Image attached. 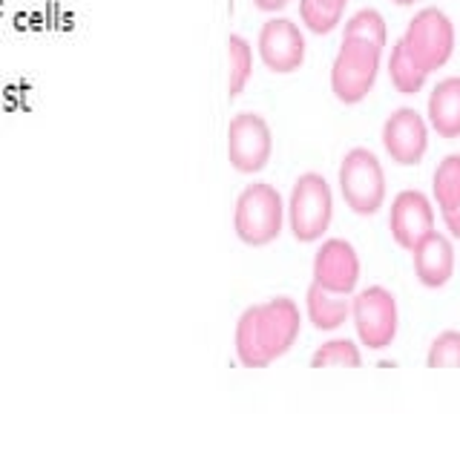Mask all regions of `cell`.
<instances>
[{
    "label": "cell",
    "mask_w": 460,
    "mask_h": 460,
    "mask_svg": "<svg viewBox=\"0 0 460 460\" xmlns=\"http://www.w3.org/2000/svg\"><path fill=\"white\" fill-rule=\"evenodd\" d=\"M299 337V308L294 299L277 296L244 308L236 323V354L244 368H265L291 351Z\"/></svg>",
    "instance_id": "cell-1"
},
{
    "label": "cell",
    "mask_w": 460,
    "mask_h": 460,
    "mask_svg": "<svg viewBox=\"0 0 460 460\" xmlns=\"http://www.w3.org/2000/svg\"><path fill=\"white\" fill-rule=\"evenodd\" d=\"M282 216H285V205L277 187L265 181L248 184L236 199V213H234L236 236L244 244H251V248L270 244L282 234Z\"/></svg>",
    "instance_id": "cell-2"
},
{
    "label": "cell",
    "mask_w": 460,
    "mask_h": 460,
    "mask_svg": "<svg viewBox=\"0 0 460 460\" xmlns=\"http://www.w3.org/2000/svg\"><path fill=\"white\" fill-rule=\"evenodd\" d=\"M380 52L383 49L371 40L342 38V47L331 66V90L342 104H359L371 93L380 69Z\"/></svg>",
    "instance_id": "cell-3"
},
{
    "label": "cell",
    "mask_w": 460,
    "mask_h": 460,
    "mask_svg": "<svg viewBox=\"0 0 460 460\" xmlns=\"http://www.w3.org/2000/svg\"><path fill=\"white\" fill-rule=\"evenodd\" d=\"M402 49L411 58V61L420 66L426 75L429 72L440 69L455 52V26L446 18V12L429 6L420 9L411 18L406 35L400 38Z\"/></svg>",
    "instance_id": "cell-4"
},
{
    "label": "cell",
    "mask_w": 460,
    "mask_h": 460,
    "mask_svg": "<svg viewBox=\"0 0 460 460\" xmlns=\"http://www.w3.org/2000/svg\"><path fill=\"white\" fill-rule=\"evenodd\" d=\"M334 216V196L320 172H302L296 179L291 201H288V222H291L296 242H316Z\"/></svg>",
    "instance_id": "cell-5"
},
{
    "label": "cell",
    "mask_w": 460,
    "mask_h": 460,
    "mask_svg": "<svg viewBox=\"0 0 460 460\" xmlns=\"http://www.w3.org/2000/svg\"><path fill=\"white\" fill-rule=\"evenodd\" d=\"M340 193L354 213L374 216L385 199V176L377 155L366 147H354L345 153L340 164Z\"/></svg>",
    "instance_id": "cell-6"
},
{
    "label": "cell",
    "mask_w": 460,
    "mask_h": 460,
    "mask_svg": "<svg viewBox=\"0 0 460 460\" xmlns=\"http://www.w3.org/2000/svg\"><path fill=\"white\" fill-rule=\"evenodd\" d=\"M351 316L357 325V334L363 345L380 351L385 345H392L397 334V299L385 291V288L374 285L359 291L351 299Z\"/></svg>",
    "instance_id": "cell-7"
},
{
    "label": "cell",
    "mask_w": 460,
    "mask_h": 460,
    "mask_svg": "<svg viewBox=\"0 0 460 460\" xmlns=\"http://www.w3.org/2000/svg\"><path fill=\"white\" fill-rule=\"evenodd\" d=\"M273 136L262 115L239 112L227 127V162L239 172H259L270 162Z\"/></svg>",
    "instance_id": "cell-8"
},
{
    "label": "cell",
    "mask_w": 460,
    "mask_h": 460,
    "mask_svg": "<svg viewBox=\"0 0 460 460\" xmlns=\"http://www.w3.org/2000/svg\"><path fill=\"white\" fill-rule=\"evenodd\" d=\"M383 147L400 167L420 164L429 147V129L423 115L411 107H400L383 124Z\"/></svg>",
    "instance_id": "cell-9"
},
{
    "label": "cell",
    "mask_w": 460,
    "mask_h": 460,
    "mask_svg": "<svg viewBox=\"0 0 460 460\" xmlns=\"http://www.w3.org/2000/svg\"><path fill=\"white\" fill-rule=\"evenodd\" d=\"M259 58L277 75L296 72L305 61V38H302L299 26L288 18L268 21L259 32Z\"/></svg>",
    "instance_id": "cell-10"
},
{
    "label": "cell",
    "mask_w": 460,
    "mask_h": 460,
    "mask_svg": "<svg viewBox=\"0 0 460 460\" xmlns=\"http://www.w3.org/2000/svg\"><path fill=\"white\" fill-rule=\"evenodd\" d=\"M359 279L357 251L345 239H328L314 256V282L331 294L349 296Z\"/></svg>",
    "instance_id": "cell-11"
},
{
    "label": "cell",
    "mask_w": 460,
    "mask_h": 460,
    "mask_svg": "<svg viewBox=\"0 0 460 460\" xmlns=\"http://www.w3.org/2000/svg\"><path fill=\"white\" fill-rule=\"evenodd\" d=\"M388 227L400 248L414 251L429 234H435V210L420 190H402L388 216Z\"/></svg>",
    "instance_id": "cell-12"
},
{
    "label": "cell",
    "mask_w": 460,
    "mask_h": 460,
    "mask_svg": "<svg viewBox=\"0 0 460 460\" xmlns=\"http://www.w3.org/2000/svg\"><path fill=\"white\" fill-rule=\"evenodd\" d=\"M414 256V273L420 285L426 288H443L449 282L455 270V251L452 242L440 234H429L417 248L411 251Z\"/></svg>",
    "instance_id": "cell-13"
},
{
    "label": "cell",
    "mask_w": 460,
    "mask_h": 460,
    "mask_svg": "<svg viewBox=\"0 0 460 460\" xmlns=\"http://www.w3.org/2000/svg\"><path fill=\"white\" fill-rule=\"evenodd\" d=\"M429 124L440 138L460 136V78H443L429 95Z\"/></svg>",
    "instance_id": "cell-14"
},
{
    "label": "cell",
    "mask_w": 460,
    "mask_h": 460,
    "mask_svg": "<svg viewBox=\"0 0 460 460\" xmlns=\"http://www.w3.org/2000/svg\"><path fill=\"white\" fill-rule=\"evenodd\" d=\"M308 316L311 323L320 331H334L345 323V316L351 314V299H345V294H331L320 285L308 288Z\"/></svg>",
    "instance_id": "cell-15"
},
{
    "label": "cell",
    "mask_w": 460,
    "mask_h": 460,
    "mask_svg": "<svg viewBox=\"0 0 460 460\" xmlns=\"http://www.w3.org/2000/svg\"><path fill=\"white\" fill-rule=\"evenodd\" d=\"M227 95L239 98V93L244 90V84L251 81V69H253V52L251 43L242 35H230L227 38Z\"/></svg>",
    "instance_id": "cell-16"
},
{
    "label": "cell",
    "mask_w": 460,
    "mask_h": 460,
    "mask_svg": "<svg viewBox=\"0 0 460 460\" xmlns=\"http://www.w3.org/2000/svg\"><path fill=\"white\" fill-rule=\"evenodd\" d=\"M349 0H299V14L311 32L328 35L342 21V12Z\"/></svg>",
    "instance_id": "cell-17"
},
{
    "label": "cell",
    "mask_w": 460,
    "mask_h": 460,
    "mask_svg": "<svg viewBox=\"0 0 460 460\" xmlns=\"http://www.w3.org/2000/svg\"><path fill=\"white\" fill-rule=\"evenodd\" d=\"M388 75H392V84L397 86V93H402V95L420 93L426 78H429L426 72L406 55V49H402L400 40L394 43V49H392V61H388Z\"/></svg>",
    "instance_id": "cell-18"
},
{
    "label": "cell",
    "mask_w": 460,
    "mask_h": 460,
    "mask_svg": "<svg viewBox=\"0 0 460 460\" xmlns=\"http://www.w3.org/2000/svg\"><path fill=\"white\" fill-rule=\"evenodd\" d=\"M435 199L440 210L460 205V153L446 155L435 170Z\"/></svg>",
    "instance_id": "cell-19"
},
{
    "label": "cell",
    "mask_w": 460,
    "mask_h": 460,
    "mask_svg": "<svg viewBox=\"0 0 460 460\" xmlns=\"http://www.w3.org/2000/svg\"><path fill=\"white\" fill-rule=\"evenodd\" d=\"M359 363H363V357H359V349L351 340H331V342L323 345V349H316L314 357H311L314 368H328V366L357 368Z\"/></svg>",
    "instance_id": "cell-20"
},
{
    "label": "cell",
    "mask_w": 460,
    "mask_h": 460,
    "mask_svg": "<svg viewBox=\"0 0 460 460\" xmlns=\"http://www.w3.org/2000/svg\"><path fill=\"white\" fill-rule=\"evenodd\" d=\"M342 38H363L371 40L374 47H385V21L377 9H359L354 18L345 23V35Z\"/></svg>",
    "instance_id": "cell-21"
},
{
    "label": "cell",
    "mask_w": 460,
    "mask_h": 460,
    "mask_svg": "<svg viewBox=\"0 0 460 460\" xmlns=\"http://www.w3.org/2000/svg\"><path fill=\"white\" fill-rule=\"evenodd\" d=\"M429 368H460V331H443L429 345Z\"/></svg>",
    "instance_id": "cell-22"
},
{
    "label": "cell",
    "mask_w": 460,
    "mask_h": 460,
    "mask_svg": "<svg viewBox=\"0 0 460 460\" xmlns=\"http://www.w3.org/2000/svg\"><path fill=\"white\" fill-rule=\"evenodd\" d=\"M443 222H446V227L452 230V236L460 239V205H455V208H449V210H443Z\"/></svg>",
    "instance_id": "cell-23"
},
{
    "label": "cell",
    "mask_w": 460,
    "mask_h": 460,
    "mask_svg": "<svg viewBox=\"0 0 460 460\" xmlns=\"http://www.w3.org/2000/svg\"><path fill=\"white\" fill-rule=\"evenodd\" d=\"M253 6L259 12H279V9L288 6V0H253Z\"/></svg>",
    "instance_id": "cell-24"
},
{
    "label": "cell",
    "mask_w": 460,
    "mask_h": 460,
    "mask_svg": "<svg viewBox=\"0 0 460 460\" xmlns=\"http://www.w3.org/2000/svg\"><path fill=\"white\" fill-rule=\"evenodd\" d=\"M392 4H397V6H411L414 0H392Z\"/></svg>",
    "instance_id": "cell-25"
}]
</instances>
